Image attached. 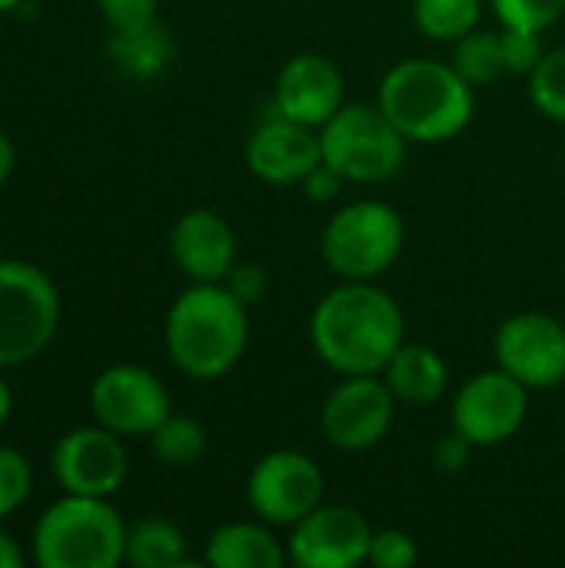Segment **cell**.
<instances>
[{"mask_svg":"<svg viewBox=\"0 0 565 568\" xmlns=\"http://www.w3.org/2000/svg\"><path fill=\"white\" fill-rule=\"evenodd\" d=\"M403 343V306L376 280H340L310 313V346L340 376L383 373Z\"/></svg>","mask_w":565,"mask_h":568,"instance_id":"6da1fadb","label":"cell"},{"mask_svg":"<svg viewBox=\"0 0 565 568\" xmlns=\"http://www.w3.org/2000/svg\"><path fill=\"white\" fill-rule=\"evenodd\" d=\"M250 306L226 283H190L167 310L163 346L190 379H220L240 366L250 343Z\"/></svg>","mask_w":565,"mask_h":568,"instance_id":"7a4b0ae2","label":"cell"},{"mask_svg":"<svg viewBox=\"0 0 565 568\" xmlns=\"http://www.w3.org/2000/svg\"><path fill=\"white\" fill-rule=\"evenodd\" d=\"M376 106L410 143H446L470 126L476 90L450 60L410 57L383 73Z\"/></svg>","mask_w":565,"mask_h":568,"instance_id":"3957f363","label":"cell"},{"mask_svg":"<svg viewBox=\"0 0 565 568\" xmlns=\"http://www.w3.org/2000/svg\"><path fill=\"white\" fill-rule=\"evenodd\" d=\"M127 529L110 499L63 493L33 526V562L40 568H117L127 562Z\"/></svg>","mask_w":565,"mask_h":568,"instance_id":"277c9868","label":"cell"},{"mask_svg":"<svg viewBox=\"0 0 565 568\" xmlns=\"http://www.w3.org/2000/svg\"><path fill=\"white\" fill-rule=\"evenodd\" d=\"M406 246V223L396 206L380 200H353L340 206L320 236L323 263L340 280L383 276Z\"/></svg>","mask_w":565,"mask_h":568,"instance_id":"5b68a950","label":"cell"},{"mask_svg":"<svg viewBox=\"0 0 565 568\" xmlns=\"http://www.w3.org/2000/svg\"><path fill=\"white\" fill-rule=\"evenodd\" d=\"M60 326V290L27 260H0V369L33 363Z\"/></svg>","mask_w":565,"mask_h":568,"instance_id":"8992f818","label":"cell"},{"mask_svg":"<svg viewBox=\"0 0 565 568\" xmlns=\"http://www.w3.org/2000/svg\"><path fill=\"white\" fill-rule=\"evenodd\" d=\"M406 136L376 103H343L330 123L320 126L323 163L346 183H383L406 163Z\"/></svg>","mask_w":565,"mask_h":568,"instance_id":"52a82bcc","label":"cell"},{"mask_svg":"<svg viewBox=\"0 0 565 568\" xmlns=\"http://www.w3.org/2000/svg\"><path fill=\"white\" fill-rule=\"evenodd\" d=\"M323 469L296 449H273L260 456L246 476V506L270 526H296L323 503Z\"/></svg>","mask_w":565,"mask_h":568,"instance_id":"ba28073f","label":"cell"},{"mask_svg":"<svg viewBox=\"0 0 565 568\" xmlns=\"http://www.w3.org/2000/svg\"><path fill=\"white\" fill-rule=\"evenodd\" d=\"M529 416V389L493 366L470 376L453 396V429L463 433L476 449H493L509 443Z\"/></svg>","mask_w":565,"mask_h":568,"instance_id":"9c48e42d","label":"cell"},{"mask_svg":"<svg viewBox=\"0 0 565 568\" xmlns=\"http://www.w3.org/2000/svg\"><path fill=\"white\" fill-rule=\"evenodd\" d=\"M396 406L400 403L380 373L343 376V383L326 393L320 409L323 439L340 453H366L390 436Z\"/></svg>","mask_w":565,"mask_h":568,"instance_id":"30bf717a","label":"cell"},{"mask_svg":"<svg viewBox=\"0 0 565 568\" xmlns=\"http://www.w3.org/2000/svg\"><path fill=\"white\" fill-rule=\"evenodd\" d=\"M90 413L93 423L117 436H150L173 413V406L157 373L133 363H117L93 379Z\"/></svg>","mask_w":565,"mask_h":568,"instance_id":"8fae6325","label":"cell"},{"mask_svg":"<svg viewBox=\"0 0 565 568\" xmlns=\"http://www.w3.org/2000/svg\"><path fill=\"white\" fill-rule=\"evenodd\" d=\"M493 356L529 393L556 389L565 383V323L549 313H516L496 329Z\"/></svg>","mask_w":565,"mask_h":568,"instance_id":"7c38bea8","label":"cell"},{"mask_svg":"<svg viewBox=\"0 0 565 568\" xmlns=\"http://www.w3.org/2000/svg\"><path fill=\"white\" fill-rule=\"evenodd\" d=\"M53 479L70 496H97L110 499L130 473L123 439L107 426H77L63 433L50 453Z\"/></svg>","mask_w":565,"mask_h":568,"instance_id":"4fadbf2b","label":"cell"},{"mask_svg":"<svg viewBox=\"0 0 565 568\" xmlns=\"http://www.w3.org/2000/svg\"><path fill=\"white\" fill-rule=\"evenodd\" d=\"M373 526L370 519L340 503H320L310 516L290 526L286 556L296 568L366 566Z\"/></svg>","mask_w":565,"mask_h":568,"instance_id":"5bb4252c","label":"cell"},{"mask_svg":"<svg viewBox=\"0 0 565 568\" xmlns=\"http://www.w3.org/2000/svg\"><path fill=\"white\" fill-rule=\"evenodd\" d=\"M346 103V80L340 67L323 53L290 57L273 83V110L286 120L320 130Z\"/></svg>","mask_w":565,"mask_h":568,"instance_id":"9a60e30c","label":"cell"},{"mask_svg":"<svg viewBox=\"0 0 565 568\" xmlns=\"http://www.w3.org/2000/svg\"><path fill=\"white\" fill-rule=\"evenodd\" d=\"M243 160L250 173L270 186H300L310 170L323 163L320 130L286 120L273 110L246 140Z\"/></svg>","mask_w":565,"mask_h":568,"instance_id":"2e32d148","label":"cell"},{"mask_svg":"<svg viewBox=\"0 0 565 568\" xmlns=\"http://www.w3.org/2000/svg\"><path fill=\"white\" fill-rule=\"evenodd\" d=\"M170 256L190 283H223L236 266V233L216 210H186L170 230Z\"/></svg>","mask_w":565,"mask_h":568,"instance_id":"e0dca14e","label":"cell"},{"mask_svg":"<svg viewBox=\"0 0 565 568\" xmlns=\"http://www.w3.org/2000/svg\"><path fill=\"white\" fill-rule=\"evenodd\" d=\"M203 562L213 568H283L290 556L286 542L273 536V526L256 519L213 529L203 546Z\"/></svg>","mask_w":565,"mask_h":568,"instance_id":"ac0fdd59","label":"cell"},{"mask_svg":"<svg viewBox=\"0 0 565 568\" xmlns=\"http://www.w3.org/2000/svg\"><path fill=\"white\" fill-rule=\"evenodd\" d=\"M380 376L386 379V386L400 406H430V403L443 399V393L450 389L446 359L423 343H403L390 356V363L383 366Z\"/></svg>","mask_w":565,"mask_h":568,"instance_id":"d6986e66","label":"cell"},{"mask_svg":"<svg viewBox=\"0 0 565 568\" xmlns=\"http://www.w3.org/2000/svg\"><path fill=\"white\" fill-rule=\"evenodd\" d=\"M107 53L113 60V67L130 77V80H153L160 77L170 60H173V40L170 30L157 20L130 27V30H113Z\"/></svg>","mask_w":565,"mask_h":568,"instance_id":"ffe728a7","label":"cell"},{"mask_svg":"<svg viewBox=\"0 0 565 568\" xmlns=\"http://www.w3.org/2000/svg\"><path fill=\"white\" fill-rule=\"evenodd\" d=\"M127 562L133 568H183L190 562V542L176 523L150 516L127 529Z\"/></svg>","mask_w":565,"mask_h":568,"instance_id":"44dd1931","label":"cell"},{"mask_svg":"<svg viewBox=\"0 0 565 568\" xmlns=\"http://www.w3.org/2000/svg\"><path fill=\"white\" fill-rule=\"evenodd\" d=\"M483 20V0H413V23L423 37L456 43Z\"/></svg>","mask_w":565,"mask_h":568,"instance_id":"7402d4cb","label":"cell"},{"mask_svg":"<svg viewBox=\"0 0 565 568\" xmlns=\"http://www.w3.org/2000/svg\"><path fill=\"white\" fill-rule=\"evenodd\" d=\"M147 439L153 456L170 469H190L206 453V429L183 413H170Z\"/></svg>","mask_w":565,"mask_h":568,"instance_id":"603a6c76","label":"cell"},{"mask_svg":"<svg viewBox=\"0 0 565 568\" xmlns=\"http://www.w3.org/2000/svg\"><path fill=\"white\" fill-rule=\"evenodd\" d=\"M450 63L456 67V73H460L473 90H476V87L493 83L496 77H503V73H506L500 33L483 30V27L470 30L466 37H460V40L453 43Z\"/></svg>","mask_w":565,"mask_h":568,"instance_id":"cb8c5ba5","label":"cell"},{"mask_svg":"<svg viewBox=\"0 0 565 568\" xmlns=\"http://www.w3.org/2000/svg\"><path fill=\"white\" fill-rule=\"evenodd\" d=\"M529 100L543 116L565 123V47L543 53L529 73Z\"/></svg>","mask_w":565,"mask_h":568,"instance_id":"d4e9b609","label":"cell"},{"mask_svg":"<svg viewBox=\"0 0 565 568\" xmlns=\"http://www.w3.org/2000/svg\"><path fill=\"white\" fill-rule=\"evenodd\" d=\"M500 27H519V30H549L565 13V0H490Z\"/></svg>","mask_w":565,"mask_h":568,"instance_id":"484cf974","label":"cell"},{"mask_svg":"<svg viewBox=\"0 0 565 568\" xmlns=\"http://www.w3.org/2000/svg\"><path fill=\"white\" fill-rule=\"evenodd\" d=\"M33 489V469L13 446H0V523L10 519Z\"/></svg>","mask_w":565,"mask_h":568,"instance_id":"4316f807","label":"cell"},{"mask_svg":"<svg viewBox=\"0 0 565 568\" xmlns=\"http://www.w3.org/2000/svg\"><path fill=\"white\" fill-rule=\"evenodd\" d=\"M366 562L376 568H413L420 562V546L403 529H373Z\"/></svg>","mask_w":565,"mask_h":568,"instance_id":"83f0119b","label":"cell"},{"mask_svg":"<svg viewBox=\"0 0 565 568\" xmlns=\"http://www.w3.org/2000/svg\"><path fill=\"white\" fill-rule=\"evenodd\" d=\"M500 43H503L506 73H519V77H529V73L536 70V63L543 60V53H546L536 30L503 27V30H500Z\"/></svg>","mask_w":565,"mask_h":568,"instance_id":"f1b7e54d","label":"cell"},{"mask_svg":"<svg viewBox=\"0 0 565 568\" xmlns=\"http://www.w3.org/2000/svg\"><path fill=\"white\" fill-rule=\"evenodd\" d=\"M157 3L160 0H97L110 30H130V27L157 20Z\"/></svg>","mask_w":565,"mask_h":568,"instance_id":"f546056e","label":"cell"},{"mask_svg":"<svg viewBox=\"0 0 565 568\" xmlns=\"http://www.w3.org/2000/svg\"><path fill=\"white\" fill-rule=\"evenodd\" d=\"M223 283L230 286V293H233L236 300H243L246 306H253V303H260V300L266 296V290H270V273H266L260 263H240V260H236V266L230 270V276H226Z\"/></svg>","mask_w":565,"mask_h":568,"instance_id":"4dcf8cb0","label":"cell"},{"mask_svg":"<svg viewBox=\"0 0 565 568\" xmlns=\"http://www.w3.org/2000/svg\"><path fill=\"white\" fill-rule=\"evenodd\" d=\"M473 443L463 436V433H446V436H440V443L433 446V463H436V469L440 473H446V476H456V473H463L466 469V463H470V456H473Z\"/></svg>","mask_w":565,"mask_h":568,"instance_id":"1f68e13d","label":"cell"},{"mask_svg":"<svg viewBox=\"0 0 565 568\" xmlns=\"http://www.w3.org/2000/svg\"><path fill=\"white\" fill-rule=\"evenodd\" d=\"M300 186H303V193H306L310 203H333V200H340L346 180H343L330 163H320L316 170L306 173V180H303Z\"/></svg>","mask_w":565,"mask_h":568,"instance_id":"d6a6232c","label":"cell"},{"mask_svg":"<svg viewBox=\"0 0 565 568\" xmlns=\"http://www.w3.org/2000/svg\"><path fill=\"white\" fill-rule=\"evenodd\" d=\"M0 568H23V552L13 542V536H7L0 529Z\"/></svg>","mask_w":565,"mask_h":568,"instance_id":"836d02e7","label":"cell"},{"mask_svg":"<svg viewBox=\"0 0 565 568\" xmlns=\"http://www.w3.org/2000/svg\"><path fill=\"white\" fill-rule=\"evenodd\" d=\"M13 166H17V150H13V143H10V136L0 130V186L10 180Z\"/></svg>","mask_w":565,"mask_h":568,"instance_id":"e575fe53","label":"cell"},{"mask_svg":"<svg viewBox=\"0 0 565 568\" xmlns=\"http://www.w3.org/2000/svg\"><path fill=\"white\" fill-rule=\"evenodd\" d=\"M0 373H3V369H0ZM10 413H13V389H10V383L0 376V429L7 426Z\"/></svg>","mask_w":565,"mask_h":568,"instance_id":"d590c367","label":"cell"},{"mask_svg":"<svg viewBox=\"0 0 565 568\" xmlns=\"http://www.w3.org/2000/svg\"><path fill=\"white\" fill-rule=\"evenodd\" d=\"M23 0H0V13H7V10H17Z\"/></svg>","mask_w":565,"mask_h":568,"instance_id":"8d00e7d4","label":"cell"},{"mask_svg":"<svg viewBox=\"0 0 565 568\" xmlns=\"http://www.w3.org/2000/svg\"><path fill=\"white\" fill-rule=\"evenodd\" d=\"M563 156H565V143H563Z\"/></svg>","mask_w":565,"mask_h":568,"instance_id":"74e56055","label":"cell"}]
</instances>
